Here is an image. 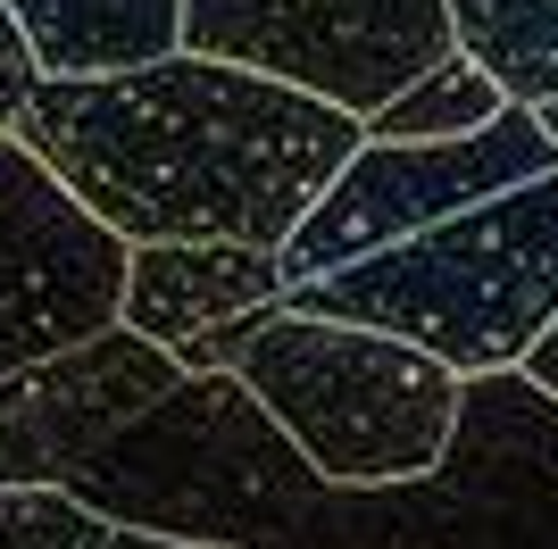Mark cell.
I'll return each mask as SVG.
<instances>
[{"mask_svg": "<svg viewBox=\"0 0 558 549\" xmlns=\"http://www.w3.org/2000/svg\"><path fill=\"white\" fill-rule=\"evenodd\" d=\"M59 491L226 549H558V400L525 366L459 375L425 475L326 483L226 366H201Z\"/></svg>", "mask_w": 558, "mask_h": 549, "instance_id": "1", "label": "cell"}, {"mask_svg": "<svg viewBox=\"0 0 558 549\" xmlns=\"http://www.w3.org/2000/svg\"><path fill=\"white\" fill-rule=\"evenodd\" d=\"M17 134L125 242L276 251L359 150V117L283 75L167 50L109 75H34Z\"/></svg>", "mask_w": 558, "mask_h": 549, "instance_id": "2", "label": "cell"}, {"mask_svg": "<svg viewBox=\"0 0 558 549\" xmlns=\"http://www.w3.org/2000/svg\"><path fill=\"white\" fill-rule=\"evenodd\" d=\"M175 366L184 375L226 366L326 483L425 475L459 425V366H442L434 350L400 342L384 325L317 317L292 300L242 308V317L175 342Z\"/></svg>", "mask_w": 558, "mask_h": 549, "instance_id": "3", "label": "cell"}, {"mask_svg": "<svg viewBox=\"0 0 558 549\" xmlns=\"http://www.w3.org/2000/svg\"><path fill=\"white\" fill-rule=\"evenodd\" d=\"M283 300L317 317L384 325L459 375L525 366V350L558 317V167L484 192L350 267L308 274Z\"/></svg>", "mask_w": 558, "mask_h": 549, "instance_id": "4", "label": "cell"}, {"mask_svg": "<svg viewBox=\"0 0 558 549\" xmlns=\"http://www.w3.org/2000/svg\"><path fill=\"white\" fill-rule=\"evenodd\" d=\"M558 167V142L542 134L534 100H509V109L475 125V134H442V142H367L333 167V183L308 200V217L276 242V267H283V292L308 283L326 267H350V258L384 251L400 233L434 225L450 208L484 200V192H509V183Z\"/></svg>", "mask_w": 558, "mask_h": 549, "instance_id": "5", "label": "cell"}, {"mask_svg": "<svg viewBox=\"0 0 558 549\" xmlns=\"http://www.w3.org/2000/svg\"><path fill=\"white\" fill-rule=\"evenodd\" d=\"M450 42V0H184V50L283 75L350 117L384 109Z\"/></svg>", "mask_w": 558, "mask_h": 549, "instance_id": "6", "label": "cell"}, {"mask_svg": "<svg viewBox=\"0 0 558 549\" xmlns=\"http://www.w3.org/2000/svg\"><path fill=\"white\" fill-rule=\"evenodd\" d=\"M125 233L100 225L17 125H0V375L117 325Z\"/></svg>", "mask_w": 558, "mask_h": 549, "instance_id": "7", "label": "cell"}, {"mask_svg": "<svg viewBox=\"0 0 558 549\" xmlns=\"http://www.w3.org/2000/svg\"><path fill=\"white\" fill-rule=\"evenodd\" d=\"M175 383H184L175 350L142 342L134 325H100V333L50 350V358L9 366L0 375V491L68 483L84 457H100Z\"/></svg>", "mask_w": 558, "mask_h": 549, "instance_id": "8", "label": "cell"}, {"mask_svg": "<svg viewBox=\"0 0 558 549\" xmlns=\"http://www.w3.org/2000/svg\"><path fill=\"white\" fill-rule=\"evenodd\" d=\"M283 300V267L258 242H134L125 251V292H117V325H134L142 342H192L209 325Z\"/></svg>", "mask_w": 558, "mask_h": 549, "instance_id": "9", "label": "cell"}, {"mask_svg": "<svg viewBox=\"0 0 558 549\" xmlns=\"http://www.w3.org/2000/svg\"><path fill=\"white\" fill-rule=\"evenodd\" d=\"M43 75H109L184 50V0H9Z\"/></svg>", "mask_w": 558, "mask_h": 549, "instance_id": "10", "label": "cell"}, {"mask_svg": "<svg viewBox=\"0 0 558 549\" xmlns=\"http://www.w3.org/2000/svg\"><path fill=\"white\" fill-rule=\"evenodd\" d=\"M500 109H509L500 75H484L475 50L450 42L442 59H434L425 75H409L384 109L359 117V134H367V142H442V134H475V125H492Z\"/></svg>", "mask_w": 558, "mask_h": 549, "instance_id": "11", "label": "cell"}, {"mask_svg": "<svg viewBox=\"0 0 558 549\" xmlns=\"http://www.w3.org/2000/svg\"><path fill=\"white\" fill-rule=\"evenodd\" d=\"M459 50L500 75L509 100H550L558 91V0H450Z\"/></svg>", "mask_w": 558, "mask_h": 549, "instance_id": "12", "label": "cell"}, {"mask_svg": "<svg viewBox=\"0 0 558 549\" xmlns=\"http://www.w3.org/2000/svg\"><path fill=\"white\" fill-rule=\"evenodd\" d=\"M0 549H226V541H184V533L117 525L100 508L68 500L59 483H17V491H0Z\"/></svg>", "mask_w": 558, "mask_h": 549, "instance_id": "13", "label": "cell"}, {"mask_svg": "<svg viewBox=\"0 0 558 549\" xmlns=\"http://www.w3.org/2000/svg\"><path fill=\"white\" fill-rule=\"evenodd\" d=\"M34 75H43V68H34V50H25V34H17V9L0 0V125H17Z\"/></svg>", "mask_w": 558, "mask_h": 549, "instance_id": "14", "label": "cell"}, {"mask_svg": "<svg viewBox=\"0 0 558 549\" xmlns=\"http://www.w3.org/2000/svg\"><path fill=\"white\" fill-rule=\"evenodd\" d=\"M525 375H534V383L558 400V317H550V333H542V342L525 350Z\"/></svg>", "mask_w": 558, "mask_h": 549, "instance_id": "15", "label": "cell"}]
</instances>
